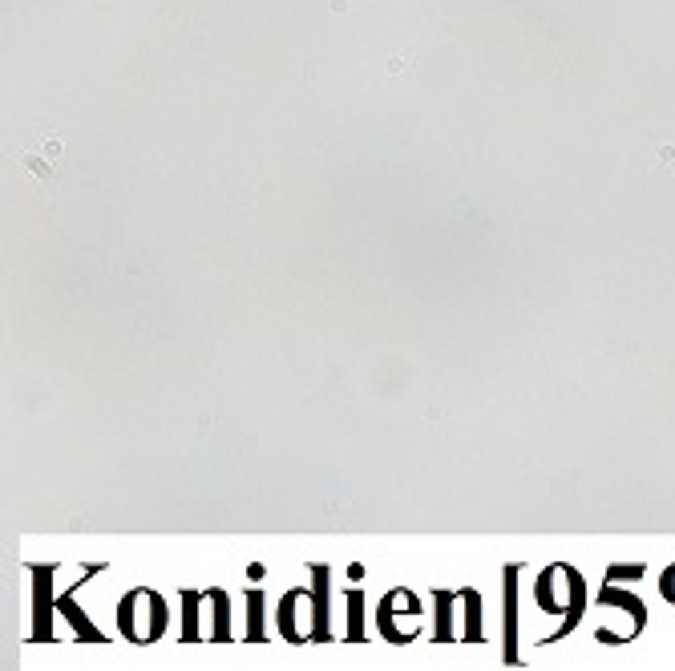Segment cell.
Returning a JSON list of instances; mask_svg holds the SVG:
<instances>
[{
	"instance_id": "obj_1",
	"label": "cell",
	"mask_w": 675,
	"mask_h": 671,
	"mask_svg": "<svg viewBox=\"0 0 675 671\" xmlns=\"http://www.w3.org/2000/svg\"><path fill=\"white\" fill-rule=\"evenodd\" d=\"M534 603L546 615H554V619H562V627L554 635H546L542 643H558V639H566V631H575L578 619L587 615V583H582V574L575 571V566H566V562H554V566H546V571L538 574V586H534Z\"/></svg>"
},
{
	"instance_id": "obj_2",
	"label": "cell",
	"mask_w": 675,
	"mask_h": 671,
	"mask_svg": "<svg viewBox=\"0 0 675 671\" xmlns=\"http://www.w3.org/2000/svg\"><path fill=\"white\" fill-rule=\"evenodd\" d=\"M117 627L134 647H146L154 639H162V631L170 627V610H166L162 595L150 586H134L130 595L117 603Z\"/></svg>"
},
{
	"instance_id": "obj_3",
	"label": "cell",
	"mask_w": 675,
	"mask_h": 671,
	"mask_svg": "<svg viewBox=\"0 0 675 671\" xmlns=\"http://www.w3.org/2000/svg\"><path fill=\"white\" fill-rule=\"evenodd\" d=\"M376 627L384 635L388 643H409L421 627V603L409 586H397V591H388L380 598V607H376Z\"/></svg>"
},
{
	"instance_id": "obj_4",
	"label": "cell",
	"mask_w": 675,
	"mask_h": 671,
	"mask_svg": "<svg viewBox=\"0 0 675 671\" xmlns=\"http://www.w3.org/2000/svg\"><path fill=\"white\" fill-rule=\"evenodd\" d=\"M33 631L28 643H53V619H57V598H53V562H33Z\"/></svg>"
},
{
	"instance_id": "obj_5",
	"label": "cell",
	"mask_w": 675,
	"mask_h": 671,
	"mask_svg": "<svg viewBox=\"0 0 675 671\" xmlns=\"http://www.w3.org/2000/svg\"><path fill=\"white\" fill-rule=\"evenodd\" d=\"M276 619H279V635L288 639V643H312V635H308V627H303L300 619L312 623V586H291L288 595L279 598L276 607Z\"/></svg>"
},
{
	"instance_id": "obj_6",
	"label": "cell",
	"mask_w": 675,
	"mask_h": 671,
	"mask_svg": "<svg viewBox=\"0 0 675 671\" xmlns=\"http://www.w3.org/2000/svg\"><path fill=\"white\" fill-rule=\"evenodd\" d=\"M328 566H312V643H332V586Z\"/></svg>"
},
{
	"instance_id": "obj_7",
	"label": "cell",
	"mask_w": 675,
	"mask_h": 671,
	"mask_svg": "<svg viewBox=\"0 0 675 671\" xmlns=\"http://www.w3.org/2000/svg\"><path fill=\"white\" fill-rule=\"evenodd\" d=\"M501 651L506 663H518V566H506L501 578Z\"/></svg>"
},
{
	"instance_id": "obj_8",
	"label": "cell",
	"mask_w": 675,
	"mask_h": 671,
	"mask_svg": "<svg viewBox=\"0 0 675 671\" xmlns=\"http://www.w3.org/2000/svg\"><path fill=\"white\" fill-rule=\"evenodd\" d=\"M57 615H61V619L69 623V627H73V635L81 639V643H105V639H110L105 631H98V627L89 623L85 610L77 607V595H73V591H65V595L57 598Z\"/></svg>"
},
{
	"instance_id": "obj_9",
	"label": "cell",
	"mask_w": 675,
	"mask_h": 671,
	"mask_svg": "<svg viewBox=\"0 0 675 671\" xmlns=\"http://www.w3.org/2000/svg\"><path fill=\"white\" fill-rule=\"evenodd\" d=\"M206 603H211V631L206 639L211 643H231L235 631H231V595L223 586H206Z\"/></svg>"
},
{
	"instance_id": "obj_10",
	"label": "cell",
	"mask_w": 675,
	"mask_h": 671,
	"mask_svg": "<svg viewBox=\"0 0 675 671\" xmlns=\"http://www.w3.org/2000/svg\"><path fill=\"white\" fill-rule=\"evenodd\" d=\"M453 603H457V591H449V586H437V591H433V607H437L433 643H457V639H461V631H453Z\"/></svg>"
},
{
	"instance_id": "obj_11",
	"label": "cell",
	"mask_w": 675,
	"mask_h": 671,
	"mask_svg": "<svg viewBox=\"0 0 675 671\" xmlns=\"http://www.w3.org/2000/svg\"><path fill=\"white\" fill-rule=\"evenodd\" d=\"M178 603H182V627H178V639H182V643H199V639H206V631L199 627V607L206 603V591H182Z\"/></svg>"
},
{
	"instance_id": "obj_12",
	"label": "cell",
	"mask_w": 675,
	"mask_h": 671,
	"mask_svg": "<svg viewBox=\"0 0 675 671\" xmlns=\"http://www.w3.org/2000/svg\"><path fill=\"white\" fill-rule=\"evenodd\" d=\"M461 603H465L461 643H486V631H481V595H477L473 586H461Z\"/></svg>"
},
{
	"instance_id": "obj_13",
	"label": "cell",
	"mask_w": 675,
	"mask_h": 671,
	"mask_svg": "<svg viewBox=\"0 0 675 671\" xmlns=\"http://www.w3.org/2000/svg\"><path fill=\"white\" fill-rule=\"evenodd\" d=\"M263 607H267V595L259 586L247 591V627H243V639L247 643H267V619H263Z\"/></svg>"
},
{
	"instance_id": "obj_14",
	"label": "cell",
	"mask_w": 675,
	"mask_h": 671,
	"mask_svg": "<svg viewBox=\"0 0 675 671\" xmlns=\"http://www.w3.org/2000/svg\"><path fill=\"white\" fill-rule=\"evenodd\" d=\"M348 643H364L368 631H364V591H348V631H344Z\"/></svg>"
},
{
	"instance_id": "obj_15",
	"label": "cell",
	"mask_w": 675,
	"mask_h": 671,
	"mask_svg": "<svg viewBox=\"0 0 675 671\" xmlns=\"http://www.w3.org/2000/svg\"><path fill=\"white\" fill-rule=\"evenodd\" d=\"M639 578H643V566H639V562H631V566H627V562H614L611 571H607V583H639Z\"/></svg>"
},
{
	"instance_id": "obj_16",
	"label": "cell",
	"mask_w": 675,
	"mask_h": 671,
	"mask_svg": "<svg viewBox=\"0 0 675 671\" xmlns=\"http://www.w3.org/2000/svg\"><path fill=\"white\" fill-rule=\"evenodd\" d=\"M659 595L667 598V603H675V562L659 574Z\"/></svg>"
}]
</instances>
